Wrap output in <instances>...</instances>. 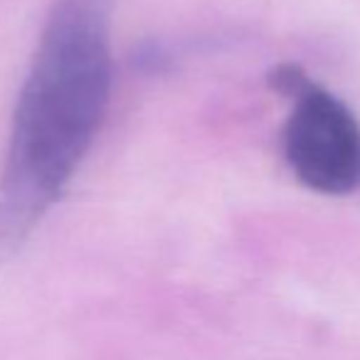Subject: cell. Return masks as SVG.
<instances>
[{
  "label": "cell",
  "instance_id": "1",
  "mask_svg": "<svg viewBox=\"0 0 360 360\" xmlns=\"http://www.w3.org/2000/svg\"><path fill=\"white\" fill-rule=\"evenodd\" d=\"M104 3L62 0L40 37L0 173V259L30 240L96 139L111 94Z\"/></svg>",
  "mask_w": 360,
  "mask_h": 360
},
{
  "label": "cell",
  "instance_id": "2",
  "mask_svg": "<svg viewBox=\"0 0 360 360\" xmlns=\"http://www.w3.org/2000/svg\"><path fill=\"white\" fill-rule=\"evenodd\" d=\"M289 99L284 158L291 173L323 195L353 193L360 186V124L353 111L309 79Z\"/></svg>",
  "mask_w": 360,
  "mask_h": 360
}]
</instances>
